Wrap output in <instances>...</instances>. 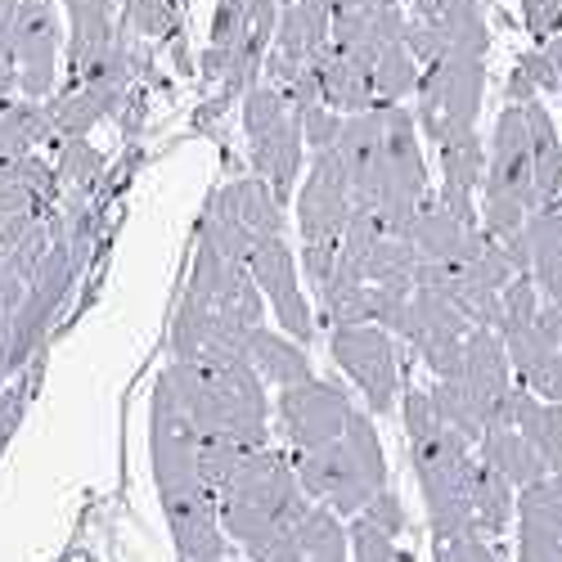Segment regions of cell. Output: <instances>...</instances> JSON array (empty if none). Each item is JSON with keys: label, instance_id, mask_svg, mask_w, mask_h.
<instances>
[{"label": "cell", "instance_id": "obj_10", "mask_svg": "<svg viewBox=\"0 0 562 562\" xmlns=\"http://www.w3.org/2000/svg\"><path fill=\"white\" fill-rule=\"evenodd\" d=\"M351 409L356 405H351L347 387H338L329 379H315V373L306 383L279 387V396H274V418H279V432H284L293 459L338 441L347 432Z\"/></svg>", "mask_w": 562, "mask_h": 562}, {"label": "cell", "instance_id": "obj_2", "mask_svg": "<svg viewBox=\"0 0 562 562\" xmlns=\"http://www.w3.org/2000/svg\"><path fill=\"white\" fill-rule=\"evenodd\" d=\"M162 379L171 383V396L184 409V418H190V428L199 432V441L221 437V441H239L248 450L270 446L266 383L244 351L171 360L162 369Z\"/></svg>", "mask_w": 562, "mask_h": 562}, {"label": "cell", "instance_id": "obj_6", "mask_svg": "<svg viewBox=\"0 0 562 562\" xmlns=\"http://www.w3.org/2000/svg\"><path fill=\"white\" fill-rule=\"evenodd\" d=\"M482 229L499 244H518L522 225L536 207V176H531V145H527V122L522 104H508L491 135V158L482 167Z\"/></svg>", "mask_w": 562, "mask_h": 562}, {"label": "cell", "instance_id": "obj_24", "mask_svg": "<svg viewBox=\"0 0 562 562\" xmlns=\"http://www.w3.org/2000/svg\"><path fill=\"white\" fill-rule=\"evenodd\" d=\"M68 10V23H72V36H68V64L72 72L81 64L95 59L104 45L117 36L113 32V0H59Z\"/></svg>", "mask_w": 562, "mask_h": 562}, {"label": "cell", "instance_id": "obj_18", "mask_svg": "<svg viewBox=\"0 0 562 562\" xmlns=\"http://www.w3.org/2000/svg\"><path fill=\"white\" fill-rule=\"evenodd\" d=\"M504 418L536 446L544 473H562V401H540L522 383H513L504 401Z\"/></svg>", "mask_w": 562, "mask_h": 562}, {"label": "cell", "instance_id": "obj_5", "mask_svg": "<svg viewBox=\"0 0 562 562\" xmlns=\"http://www.w3.org/2000/svg\"><path fill=\"white\" fill-rule=\"evenodd\" d=\"M293 473L311 504L334 508L338 518H356L373 495L387 491V459L379 432H373V418L364 409H351L347 432L311 454H297Z\"/></svg>", "mask_w": 562, "mask_h": 562}, {"label": "cell", "instance_id": "obj_21", "mask_svg": "<svg viewBox=\"0 0 562 562\" xmlns=\"http://www.w3.org/2000/svg\"><path fill=\"white\" fill-rule=\"evenodd\" d=\"M315 81H319V104H329V109H334V113H342V117L364 113V109L379 104V100H373L369 72H364L356 59L338 55L334 45L315 59Z\"/></svg>", "mask_w": 562, "mask_h": 562}, {"label": "cell", "instance_id": "obj_25", "mask_svg": "<svg viewBox=\"0 0 562 562\" xmlns=\"http://www.w3.org/2000/svg\"><path fill=\"white\" fill-rule=\"evenodd\" d=\"M513 508H518V491H513L495 468L477 459V477H473V531L477 536H499L513 527Z\"/></svg>", "mask_w": 562, "mask_h": 562}, {"label": "cell", "instance_id": "obj_31", "mask_svg": "<svg viewBox=\"0 0 562 562\" xmlns=\"http://www.w3.org/2000/svg\"><path fill=\"white\" fill-rule=\"evenodd\" d=\"M432 562H499V553L486 544V536L463 531V536L432 540Z\"/></svg>", "mask_w": 562, "mask_h": 562}, {"label": "cell", "instance_id": "obj_4", "mask_svg": "<svg viewBox=\"0 0 562 562\" xmlns=\"http://www.w3.org/2000/svg\"><path fill=\"white\" fill-rule=\"evenodd\" d=\"M306 508L311 499L293 473V459L270 446L248 450L216 495L221 531L248 553V562H266L279 540L293 536V527L306 518Z\"/></svg>", "mask_w": 562, "mask_h": 562}, {"label": "cell", "instance_id": "obj_26", "mask_svg": "<svg viewBox=\"0 0 562 562\" xmlns=\"http://www.w3.org/2000/svg\"><path fill=\"white\" fill-rule=\"evenodd\" d=\"M437 154H441V184H446V190L477 194V184H482V167H486L482 135H477V131L450 135V139H441V145H437Z\"/></svg>", "mask_w": 562, "mask_h": 562}, {"label": "cell", "instance_id": "obj_37", "mask_svg": "<svg viewBox=\"0 0 562 562\" xmlns=\"http://www.w3.org/2000/svg\"><path fill=\"white\" fill-rule=\"evenodd\" d=\"M19 95V90H14V77H5V72H0V104H5V100H14Z\"/></svg>", "mask_w": 562, "mask_h": 562}, {"label": "cell", "instance_id": "obj_11", "mask_svg": "<svg viewBox=\"0 0 562 562\" xmlns=\"http://www.w3.org/2000/svg\"><path fill=\"white\" fill-rule=\"evenodd\" d=\"M351 221V180L338 145L315 149L306 180L297 190V229H302V248H334L342 244V229Z\"/></svg>", "mask_w": 562, "mask_h": 562}, {"label": "cell", "instance_id": "obj_3", "mask_svg": "<svg viewBox=\"0 0 562 562\" xmlns=\"http://www.w3.org/2000/svg\"><path fill=\"white\" fill-rule=\"evenodd\" d=\"M396 409H401V424H405L418 491H424V504H428L432 540L473 531V477H477L473 441L463 432H454L432 409L428 392H418V387L401 392Z\"/></svg>", "mask_w": 562, "mask_h": 562}, {"label": "cell", "instance_id": "obj_35", "mask_svg": "<svg viewBox=\"0 0 562 562\" xmlns=\"http://www.w3.org/2000/svg\"><path fill=\"white\" fill-rule=\"evenodd\" d=\"M14 424H19V396L0 387V446H5V437L14 432Z\"/></svg>", "mask_w": 562, "mask_h": 562}, {"label": "cell", "instance_id": "obj_22", "mask_svg": "<svg viewBox=\"0 0 562 562\" xmlns=\"http://www.w3.org/2000/svg\"><path fill=\"white\" fill-rule=\"evenodd\" d=\"M522 122H527V145H531V176H536V207H553L558 190H562V139L553 131V117L540 100L522 104Z\"/></svg>", "mask_w": 562, "mask_h": 562}, {"label": "cell", "instance_id": "obj_39", "mask_svg": "<svg viewBox=\"0 0 562 562\" xmlns=\"http://www.w3.org/2000/svg\"><path fill=\"white\" fill-rule=\"evenodd\" d=\"M553 32H562V14H558V27H553Z\"/></svg>", "mask_w": 562, "mask_h": 562}, {"label": "cell", "instance_id": "obj_15", "mask_svg": "<svg viewBox=\"0 0 562 562\" xmlns=\"http://www.w3.org/2000/svg\"><path fill=\"white\" fill-rule=\"evenodd\" d=\"M518 562H562V473L518 491Z\"/></svg>", "mask_w": 562, "mask_h": 562}, {"label": "cell", "instance_id": "obj_23", "mask_svg": "<svg viewBox=\"0 0 562 562\" xmlns=\"http://www.w3.org/2000/svg\"><path fill=\"white\" fill-rule=\"evenodd\" d=\"M234 216L248 229V239H270V234H289V216H284V199H279L261 176H239L221 184Z\"/></svg>", "mask_w": 562, "mask_h": 562}, {"label": "cell", "instance_id": "obj_32", "mask_svg": "<svg viewBox=\"0 0 562 562\" xmlns=\"http://www.w3.org/2000/svg\"><path fill=\"white\" fill-rule=\"evenodd\" d=\"M360 513H364V518H369L373 527H383L392 540H396V536L409 527V518H405V504H401V495H396V491H379V495H373V499H369Z\"/></svg>", "mask_w": 562, "mask_h": 562}, {"label": "cell", "instance_id": "obj_12", "mask_svg": "<svg viewBox=\"0 0 562 562\" xmlns=\"http://www.w3.org/2000/svg\"><path fill=\"white\" fill-rule=\"evenodd\" d=\"M59 10L55 0H19L14 27H10V55H14V86L23 100H50L59 81Z\"/></svg>", "mask_w": 562, "mask_h": 562}, {"label": "cell", "instance_id": "obj_13", "mask_svg": "<svg viewBox=\"0 0 562 562\" xmlns=\"http://www.w3.org/2000/svg\"><path fill=\"white\" fill-rule=\"evenodd\" d=\"M248 274L261 289V297L270 302L279 329H284L293 342H311L315 338V311L302 293V270H297V252L289 244V234H270V239H252L248 248Z\"/></svg>", "mask_w": 562, "mask_h": 562}, {"label": "cell", "instance_id": "obj_27", "mask_svg": "<svg viewBox=\"0 0 562 562\" xmlns=\"http://www.w3.org/2000/svg\"><path fill=\"white\" fill-rule=\"evenodd\" d=\"M104 171V154L90 145L86 135H72V139H59V162H55V176H59V190L68 184V190L86 194L90 184L100 180Z\"/></svg>", "mask_w": 562, "mask_h": 562}, {"label": "cell", "instance_id": "obj_8", "mask_svg": "<svg viewBox=\"0 0 562 562\" xmlns=\"http://www.w3.org/2000/svg\"><path fill=\"white\" fill-rule=\"evenodd\" d=\"M482 86H486V59H432L414 81V126L432 145L463 131H477L482 113Z\"/></svg>", "mask_w": 562, "mask_h": 562}, {"label": "cell", "instance_id": "obj_29", "mask_svg": "<svg viewBox=\"0 0 562 562\" xmlns=\"http://www.w3.org/2000/svg\"><path fill=\"white\" fill-rule=\"evenodd\" d=\"M544 90H558V77L544 59V50H531L518 59V68H513L508 77V104H527V100H540Z\"/></svg>", "mask_w": 562, "mask_h": 562}, {"label": "cell", "instance_id": "obj_17", "mask_svg": "<svg viewBox=\"0 0 562 562\" xmlns=\"http://www.w3.org/2000/svg\"><path fill=\"white\" fill-rule=\"evenodd\" d=\"M522 244H527V274L540 302L562 311V212L553 207L531 212L522 225Z\"/></svg>", "mask_w": 562, "mask_h": 562}, {"label": "cell", "instance_id": "obj_28", "mask_svg": "<svg viewBox=\"0 0 562 562\" xmlns=\"http://www.w3.org/2000/svg\"><path fill=\"white\" fill-rule=\"evenodd\" d=\"M347 562H401V553L383 527H373L364 513H356V518H347Z\"/></svg>", "mask_w": 562, "mask_h": 562}, {"label": "cell", "instance_id": "obj_7", "mask_svg": "<svg viewBox=\"0 0 562 562\" xmlns=\"http://www.w3.org/2000/svg\"><path fill=\"white\" fill-rule=\"evenodd\" d=\"M244 131H248V154H252V176H261L270 190L289 203L293 184L302 180V126L289 100L274 86L257 81L244 90Z\"/></svg>", "mask_w": 562, "mask_h": 562}, {"label": "cell", "instance_id": "obj_36", "mask_svg": "<svg viewBox=\"0 0 562 562\" xmlns=\"http://www.w3.org/2000/svg\"><path fill=\"white\" fill-rule=\"evenodd\" d=\"M544 59H549V68H553V77H558V90H562V32L544 36Z\"/></svg>", "mask_w": 562, "mask_h": 562}, {"label": "cell", "instance_id": "obj_1", "mask_svg": "<svg viewBox=\"0 0 562 562\" xmlns=\"http://www.w3.org/2000/svg\"><path fill=\"white\" fill-rule=\"evenodd\" d=\"M338 154L351 180V212H369L387 234L405 239L428 199V162L405 104H373L342 117Z\"/></svg>", "mask_w": 562, "mask_h": 562}, {"label": "cell", "instance_id": "obj_38", "mask_svg": "<svg viewBox=\"0 0 562 562\" xmlns=\"http://www.w3.org/2000/svg\"><path fill=\"white\" fill-rule=\"evenodd\" d=\"M207 562H239V558H229V553H225V558H207Z\"/></svg>", "mask_w": 562, "mask_h": 562}, {"label": "cell", "instance_id": "obj_20", "mask_svg": "<svg viewBox=\"0 0 562 562\" xmlns=\"http://www.w3.org/2000/svg\"><path fill=\"white\" fill-rule=\"evenodd\" d=\"M244 351L252 360V369L261 373V383H274V387H293V383H306L311 379V356L302 342H293L289 334H274L266 324L248 329L244 338Z\"/></svg>", "mask_w": 562, "mask_h": 562}, {"label": "cell", "instance_id": "obj_34", "mask_svg": "<svg viewBox=\"0 0 562 562\" xmlns=\"http://www.w3.org/2000/svg\"><path fill=\"white\" fill-rule=\"evenodd\" d=\"M558 14H562V0H522V23L531 36H553L558 27Z\"/></svg>", "mask_w": 562, "mask_h": 562}, {"label": "cell", "instance_id": "obj_9", "mask_svg": "<svg viewBox=\"0 0 562 562\" xmlns=\"http://www.w3.org/2000/svg\"><path fill=\"white\" fill-rule=\"evenodd\" d=\"M329 356L356 383V392L369 401L373 414H392L401 401V347L396 334L379 324H334L329 329Z\"/></svg>", "mask_w": 562, "mask_h": 562}, {"label": "cell", "instance_id": "obj_16", "mask_svg": "<svg viewBox=\"0 0 562 562\" xmlns=\"http://www.w3.org/2000/svg\"><path fill=\"white\" fill-rule=\"evenodd\" d=\"M266 562H347V518L324 504H311L293 536L279 540Z\"/></svg>", "mask_w": 562, "mask_h": 562}, {"label": "cell", "instance_id": "obj_33", "mask_svg": "<svg viewBox=\"0 0 562 562\" xmlns=\"http://www.w3.org/2000/svg\"><path fill=\"white\" fill-rule=\"evenodd\" d=\"M131 27L139 36H171L176 32V14L167 0H135L131 5Z\"/></svg>", "mask_w": 562, "mask_h": 562}, {"label": "cell", "instance_id": "obj_19", "mask_svg": "<svg viewBox=\"0 0 562 562\" xmlns=\"http://www.w3.org/2000/svg\"><path fill=\"white\" fill-rule=\"evenodd\" d=\"M473 454H477L486 468H495V473H499L513 491H522V486H531V482H540V477H544V463H540L536 446H531L518 428H513L504 414L495 418V424H486V428H482V437H477Z\"/></svg>", "mask_w": 562, "mask_h": 562}, {"label": "cell", "instance_id": "obj_14", "mask_svg": "<svg viewBox=\"0 0 562 562\" xmlns=\"http://www.w3.org/2000/svg\"><path fill=\"white\" fill-rule=\"evenodd\" d=\"M468 329H473V319H468L459 306H450L432 289H414L405 311H401V324H396V342H409L414 356L432 369V379L446 383L459 369Z\"/></svg>", "mask_w": 562, "mask_h": 562}, {"label": "cell", "instance_id": "obj_30", "mask_svg": "<svg viewBox=\"0 0 562 562\" xmlns=\"http://www.w3.org/2000/svg\"><path fill=\"white\" fill-rule=\"evenodd\" d=\"M297 126H302V145L315 154V149L338 145L342 113H334L329 104H311V109H297Z\"/></svg>", "mask_w": 562, "mask_h": 562}]
</instances>
